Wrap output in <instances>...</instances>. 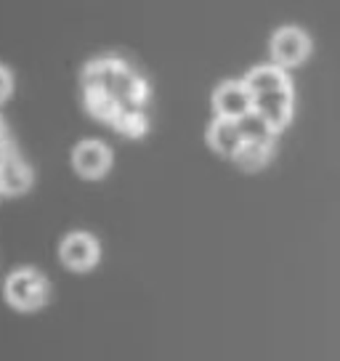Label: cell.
I'll return each mask as SVG.
<instances>
[{
    "instance_id": "cell-1",
    "label": "cell",
    "mask_w": 340,
    "mask_h": 361,
    "mask_svg": "<svg viewBox=\"0 0 340 361\" xmlns=\"http://www.w3.org/2000/svg\"><path fill=\"white\" fill-rule=\"evenodd\" d=\"M83 90H102L123 109H144L149 99L147 82L120 59H99L83 69Z\"/></svg>"
},
{
    "instance_id": "cell-2",
    "label": "cell",
    "mask_w": 340,
    "mask_h": 361,
    "mask_svg": "<svg viewBox=\"0 0 340 361\" xmlns=\"http://www.w3.org/2000/svg\"><path fill=\"white\" fill-rule=\"evenodd\" d=\"M6 300L19 311H35L48 300V282L32 269H19L6 279Z\"/></svg>"
},
{
    "instance_id": "cell-3",
    "label": "cell",
    "mask_w": 340,
    "mask_h": 361,
    "mask_svg": "<svg viewBox=\"0 0 340 361\" xmlns=\"http://www.w3.org/2000/svg\"><path fill=\"white\" fill-rule=\"evenodd\" d=\"M253 106H255V99L245 85V80H226L213 93V109H216L218 120L239 123L242 117L253 112Z\"/></svg>"
},
{
    "instance_id": "cell-4",
    "label": "cell",
    "mask_w": 340,
    "mask_h": 361,
    "mask_svg": "<svg viewBox=\"0 0 340 361\" xmlns=\"http://www.w3.org/2000/svg\"><path fill=\"white\" fill-rule=\"evenodd\" d=\"M311 56V37L300 27H282L272 37V59L277 67H298Z\"/></svg>"
},
{
    "instance_id": "cell-5",
    "label": "cell",
    "mask_w": 340,
    "mask_h": 361,
    "mask_svg": "<svg viewBox=\"0 0 340 361\" xmlns=\"http://www.w3.org/2000/svg\"><path fill=\"white\" fill-rule=\"evenodd\" d=\"M59 255L72 271H88L99 263V242L85 231H75L61 242Z\"/></svg>"
},
{
    "instance_id": "cell-6",
    "label": "cell",
    "mask_w": 340,
    "mask_h": 361,
    "mask_svg": "<svg viewBox=\"0 0 340 361\" xmlns=\"http://www.w3.org/2000/svg\"><path fill=\"white\" fill-rule=\"evenodd\" d=\"M72 165L83 178H102L112 165V152L102 141H83L72 152Z\"/></svg>"
},
{
    "instance_id": "cell-7",
    "label": "cell",
    "mask_w": 340,
    "mask_h": 361,
    "mask_svg": "<svg viewBox=\"0 0 340 361\" xmlns=\"http://www.w3.org/2000/svg\"><path fill=\"white\" fill-rule=\"evenodd\" d=\"M253 109L261 114L266 123L272 125L274 133H279V130L287 128L290 120H293V88H284V90H277V93L258 96Z\"/></svg>"
},
{
    "instance_id": "cell-8",
    "label": "cell",
    "mask_w": 340,
    "mask_h": 361,
    "mask_svg": "<svg viewBox=\"0 0 340 361\" xmlns=\"http://www.w3.org/2000/svg\"><path fill=\"white\" fill-rule=\"evenodd\" d=\"M245 85L253 93V99L258 96H266V93H277V90L293 88V82L287 78V72L277 64H263V67L250 69L245 75Z\"/></svg>"
},
{
    "instance_id": "cell-9",
    "label": "cell",
    "mask_w": 340,
    "mask_h": 361,
    "mask_svg": "<svg viewBox=\"0 0 340 361\" xmlns=\"http://www.w3.org/2000/svg\"><path fill=\"white\" fill-rule=\"evenodd\" d=\"M207 144H210V149H216L221 157L229 159H237V154L245 147L239 125L231 120H213L207 128Z\"/></svg>"
},
{
    "instance_id": "cell-10",
    "label": "cell",
    "mask_w": 340,
    "mask_h": 361,
    "mask_svg": "<svg viewBox=\"0 0 340 361\" xmlns=\"http://www.w3.org/2000/svg\"><path fill=\"white\" fill-rule=\"evenodd\" d=\"M32 186V170L22 159L8 157L0 162V194H24Z\"/></svg>"
},
{
    "instance_id": "cell-11",
    "label": "cell",
    "mask_w": 340,
    "mask_h": 361,
    "mask_svg": "<svg viewBox=\"0 0 340 361\" xmlns=\"http://www.w3.org/2000/svg\"><path fill=\"white\" fill-rule=\"evenodd\" d=\"M237 125H239V133H242V141H245V144H274V138H277V133L272 130V125L266 123L255 109H253L248 117H242Z\"/></svg>"
},
{
    "instance_id": "cell-12",
    "label": "cell",
    "mask_w": 340,
    "mask_h": 361,
    "mask_svg": "<svg viewBox=\"0 0 340 361\" xmlns=\"http://www.w3.org/2000/svg\"><path fill=\"white\" fill-rule=\"evenodd\" d=\"M274 154V144H245L237 154V162L242 170H261Z\"/></svg>"
},
{
    "instance_id": "cell-13",
    "label": "cell",
    "mask_w": 340,
    "mask_h": 361,
    "mask_svg": "<svg viewBox=\"0 0 340 361\" xmlns=\"http://www.w3.org/2000/svg\"><path fill=\"white\" fill-rule=\"evenodd\" d=\"M147 114L144 109H123L114 120V130L123 135H130V138H138V135L147 133Z\"/></svg>"
},
{
    "instance_id": "cell-14",
    "label": "cell",
    "mask_w": 340,
    "mask_h": 361,
    "mask_svg": "<svg viewBox=\"0 0 340 361\" xmlns=\"http://www.w3.org/2000/svg\"><path fill=\"white\" fill-rule=\"evenodd\" d=\"M11 90H13V78H11V72L6 67H0V104L6 102L8 96H11Z\"/></svg>"
},
{
    "instance_id": "cell-15",
    "label": "cell",
    "mask_w": 340,
    "mask_h": 361,
    "mask_svg": "<svg viewBox=\"0 0 340 361\" xmlns=\"http://www.w3.org/2000/svg\"><path fill=\"white\" fill-rule=\"evenodd\" d=\"M0 135H6V128H3V120H0Z\"/></svg>"
}]
</instances>
